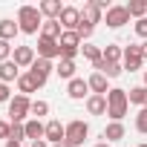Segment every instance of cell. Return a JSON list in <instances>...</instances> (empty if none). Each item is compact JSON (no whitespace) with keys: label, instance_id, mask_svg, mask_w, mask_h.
I'll return each mask as SVG.
<instances>
[{"label":"cell","instance_id":"obj_1","mask_svg":"<svg viewBox=\"0 0 147 147\" xmlns=\"http://www.w3.org/2000/svg\"><path fill=\"white\" fill-rule=\"evenodd\" d=\"M127 107H130V101H127V90L113 87V90L107 92V115H110L113 121H121V118L127 115Z\"/></svg>","mask_w":147,"mask_h":147},{"label":"cell","instance_id":"obj_2","mask_svg":"<svg viewBox=\"0 0 147 147\" xmlns=\"http://www.w3.org/2000/svg\"><path fill=\"white\" fill-rule=\"evenodd\" d=\"M40 18H43V15H40L38 6H20V12H18V26H20V32H23V35H35V32L43 26Z\"/></svg>","mask_w":147,"mask_h":147},{"label":"cell","instance_id":"obj_3","mask_svg":"<svg viewBox=\"0 0 147 147\" xmlns=\"http://www.w3.org/2000/svg\"><path fill=\"white\" fill-rule=\"evenodd\" d=\"M29 113H32V101H29V95H15L12 101H9V115H12V124H26L29 121Z\"/></svg>","mask_w":147,"mask_h":147},{"label":"cell","instance_id":"obj_4","mask_svg":"<svg viewBox=\"0 0 147 147\" xmlns=\"http://www.w3.org/2000/svg\"><path fill=\"white\" fill-rule=\"evenodd\" d=\"M58 43H61V58H66V61H75V55L81 52V35L78 32H63Z\"/></svg>","mask_w":147,"mask_h":147},{"label":"cell","instance_id":"obj_5","mask_svg":"<svg viewBox=\"0 0 147 147\" xmlns=\"http://www.w3.org/2000/svg\"><path fill=\"white\" fill-rule=\"evenodd\" d=\"M110 6L104 3V0H90V3H84V9H81V20L90 23V26H95V23H101V15Z\"/></svg>","mask_w":147,"mask_h":147},{"label":"cell","instance_id":"obj_6","mask_svg":"<svg viewBox=\"0 0 147 147\" xmlns=\"http://www.w3.org/2000/svg\"><path fill=\"white\" fill-rule=\"evenodd\" d=\"M87 136H90V124L87 121H81V118H75V121H69L66 124V141L69 144H84L87 141Z\"/></svg>","mask_w":147,"mask_h":147},{"label":"cell","instance_id":"obj_7","mask_svg":"<svg viewBox=\"0 0 147 147\" xmlns=\"http://www.w3.org/2000/svg\"><path fill=\"white\" fill-rule=\"evenodd\" d=\"M49 72H55V66H52V61H46V58H38V61L29 66V75H32L35 87H43V84H46Z\"/></svg>","mask_w":147,"mask_h":147},{"label":"cell","instance_id":"obj_8","mask_svg":"<svg viewBox=\"0 0 147 147\" xmlns=\"http://www.w3.org/2000/svg\"><path fill=\"white\" fill-rule=\"evenodd\" d=\"M104 20H107L110 29H121V26L130 20V12H127V6H110V9L104 12Z\"/></svg>","mask_w":147,"mask_h":147},{"label":"cell","instance_id":"obj_9","mask_svg":"<svg viewBox=\"0 0 147 147\" xmlns=\"http://www.w3.org/2000/svg\"><path fill=\"white\" fill-rule=\"evenodd\" d=\"M141 63H144V55H141V46L138 43H130L127 49H124V69H130V72H136V69H141Z\"/></svg>","mask_w":147,"mask_h":147},{"label":"cell","instance_id":"obj_10","mask_svg":"<svg viewBox=\"0 0 147 147\" xmlns=\"http://www.w3.org/2000/svg\"><path fill=\"white\" fill-rule=\"evenodd\" d=\"M61 26H63V32H75L78 26H81V9H75V6H63V12H61Z\"/></svg>","mask_w":147,"mask_h":147},{"label":"cell","instance_id":"obj_11","mask_svg":"<svg viewBox=\"0 0 147 147\" xmlns=\"http://www.w3.org/2000/svg\"><path fill=\"white\" fill-rule=\"evenodd\" d=\"M38 58H46V61L61 58V43L52 38H38Z\"/></svg>","mask_w":147,"mask_h":147},{"label":"cell","instance_id":"obj_12","mask_svg":"<svg viewBox=\"0 0 147 147\" xmlns=\"http://www.w3.org/2000/svg\"><path fill=\"white\" fill-rule=\"evenodd\" d=\"M12 61L23 69V66H32L38 58H35V49L32 46H15V52H12Z\"/></svg>","mask_w":147,"mask_h":147},{"label":"cell","instance_id":"obj_13","mask_svg":"<svg viewBox=\"0 0 147 147\" xmlns=\"http://www.w3.org/2000/svg\"><path fill=\"white\" fill-rule=\"evenodd\" d=\"M23 75L20 72V66L15 63V61H3L0 63V84H9V81H18Z\"/></svg>","mask_w":147,"mask_h":147},{"label":"cell","instance_id":"obj_14","mask_svg":"<svg viewBox=\"0 0 147 147\" xmlns=\"http://www.w3.org/2000/svg\"><path fill=\"white\" fill-rule=\"evenodd\" d=\"M43 138H46V141H52V144H61V141L66 138V127H63L61 121H49V124H46Z\"/></svg>","mask_w":147,"mask_h":147},{"label":"cell","instance_id":"obj_15","mask_svg":"<svg viewBox=\"0 0 147 147\" xmlns=\"http://www.w3.org/2000/svg\"><path fill=\"white\" fill-rule=\"evenodd\" d=\"M87 92H90V84H87L84 78H72V81L66 84V95H69V98H75V101H81Z\"/></svg>","mask_w":147,"mask_h":147},{"label":"cell","instance_id":"obj_16","mask_svg":"<svg viewBox=\"0 0 147 147\" xmlns=\"http://www.w3.org/2000/svg\"><path fill=\"white\" fill-rule=\"evenodd\" d=\"M87 113L90 115H107V95H90L87 98Z\"/></svg>","mask_w":147,"mask_h":147},{"label":"cell","instance_id":"obj_17","mask_svg":"<svg viewBox=\"0 0 147 147\" xmlns=\"http://www.w3.org/2000/svg\"><path fill=\"white\" fill-rule=\"evenodd\" d=\"M61 35H63V26H61V20H43V26H40V38L61 40Z\"/></svg>","mask_w":147,"mask_h":147},{"label":"cell","instance_id":"obj_18","mask_svg":"<svg viewBox=\"0 0 147 147\" xmlns=\"http://www.w3.org/2000/svg\"><path fill=\"white\" fill-rule=\"evenodd\" d=\"M38 9H40V15H46L49 20H58V18H61V12H63L61 0H43V3H40Z\"/></svg>","mask_w":147,"mask_h":147},{"label":"cell","instance_id":"obj_19","mask_svg":"<svg viewBox=\"0 0 147 147\" xmlns=\"http://www.w3.org/2000/svg\"><path fill=\"white\" fill-rule=\"evenodd\" d=\"M87 84H90L92 95H107V92H110V90H107V75H101V72H92Z\"/></svg>","mask_w":147,"mask_h":147},{"label":"cell","instance_id":"obj_20","mask_svg":"<svg viewBox=\"0 0 147 147\" xmlns=\"http://www.w3.org/2000/svg\"><path fill=\"white\" fill-rule=\"evenodd\" d=\"M55 72H58V78H63V81H72V78H75V61H66V58H61V61H58V66H55Z\"/></svg>","mask_w":147,"mask_h":147},{"label":"cell","instance_id":"obj_21","mask_svg":"<svg viewBox=\"0 0 147 147\" xmlns=\"http://www.w3.org/2000/svg\"><path fill=\"white\" fill-rule=\"evenodd\" d=\"M26 138H32V141H38V138H43V133H46V124H40L38 118H29L26 124Z\"/></svg>","mask_w":147,"mask_h":147},{"label":"cell","instance_id":"obj_22","mask_svg":"<svg viewBox=\"0 0 147 147\" xmlns=\"http://www.w3.org/2000/svg\"><path fill=\"white\" fill-rule=\"evenodd\" d=\"M104 138L113 144V141H121L124 138V124L121 121H113V124H107V130H104Z\"/></svg>","mask_w":147,"mask_h":147},{"label":"cell","instance_id":"obj_23","mask_svg":"<svg viewBox=\"0 0 147 147\" xmlns=\"http://www.w3.org/2000/svg\"><path fill=\"white\" fill-rule=\"evenodd\" d=\"M18 32H20V26L15 20H0V40H12Z\"/></svg>","mask_w":147,"mask_h":147},{"label":"cell","instance_id":"obj_24","mask_svg":"<svg viewBox=\"0 0 147 147\" xmlns=\"http://www.w3.org/2000/svg\"><path fill=\"white\" fill-rule=\"evenodd\" d=\"M81 52H84V58H87V61H92V66L104 61V52H101L98 46H92V43H84V46H81Z\"/></svg>","mask_w":147,"mask_h":147},{"label":"cell","instance_id":"obj_25","mask_svg":"<svg viewBox=\"0 0 147 147\" xmlns=\"http://www.w3.org/2000/svg\"><path fill=\"white\" fill-rule=\"evenodd\" d=\"M127 12H130V18H147V0H133V3L127 6Z\"/></svg>","mask_w":147,"mask_h":147},{"label":"cell","instance_id":"obj_26","mask_svg":"<svg viewBox=\"0 0 147 147\" xmlns=\"http://www.w3.org/2000/svg\"><path fill=\"white\" fill-rule=\"evenodd\" d=\"M18 90H20V95H29V92H35L38 87H35V81H32V75L29 72H23V75L18 78Z\"/></svg>","mask_w":147,"mask_h":147},{"label":"cell","instance_id":"obj_27","mask_svg":"<svg viewBox=\"0 0 147 147\" xmlns=\"http://www.w3.org/2000/svg\"><path fill=\"white\" fill-rule=\"evenodd\" d=\"M121 58H124L121 46H115V43H107V49H104V61H107V63H118Z\"/></svg>","mask_w":147,"mask_h":147},{"label":"cell","instance_id":"obj_28","mask_svg":"<svg viewBox=\"0 0 147 147\" xmlns=\"http://www.w3.org/2000/svg\"><path fill=\"white\" fill-rule=\"evenodd\" d=\"M127 101H130V104H141V107H144V101H147V87H133V90L127 92Z\"/></svg>","mask_w":147,"mask_h":147},{"label":"cell","instance_id":"obj_29","mask_svg":"<svg viewBox=\"0 0 147 147\" xmlns=\"http://www.w3.org/2000/svg\"><path fill=\"white\" fill-rule=\"evenodd\" d=\"M46 113H49V104H46V101H32V113H29L32 118L40 121V115H46Z\"/></svg>","mask_w":147,"mask_h":147},{"label":"cell","instance_id":"obj_30","mask_svg":"<svg viewBox=\"0 0 147 147\" xmlns=\"http://www.w3.org/2000/svg\"><path fill=\"white\" fill-rule=\"evenodd\" d=\"M136 130L147 136V107H141V110H138V115H136Z\"/></svg>","mask_w":147,"mask_h":147},{"label":"cell","instance_id":"obj_31","mask_svg":"<svg viewBox=\"0 0 147 147\" xmlns=\"http://www.w3.org/2000/svg\"><path fill=\"white\" fill-rule=\"evenodd\" d=\"M23 138H26V127H23V124H12V136H9V141H18V144H20Z\"/></svg>","mask_w":147,"mask_h":147},{"label":"cell","instance_id":"obj_32","mask_svg":"<svg viewBox=\"0 0 147 147\" xmlns=\"http://www.w3.org/2000/svg\"><path fill=\"white\" fill-rule=\"evenodd\" d=\"M121 72H124V66H121V63H107V69L101 72V75H107V78H118Z\"/></svg>","mask_w":147,"mask_h":147},{"label":"cell","instance_id":"obj_33","mask_svg":"<svg viewBox=\"0 0 147 147\" xmlns=\"http://www.w3.org/2000/svg\"><path fill=\"white\" fill-rule=\"evenodd\" d=\"M3 61H12V43L9 40H0V63Z\"/></svg>","mask_w":147,"mask_h":147},{"label":"cell","instance_id":"obj_34","mask_svg":"<svg viewBox=\"0 0 147 147\" xmlns=\"http://www.w3.org/2000/svg\"><path fill=\"white\" fill-rule=\"evenodd\" d=\"M136 35L147 40V18H141V20H136Z\"/></svg>","mask_w":147,"mask_h":147},{"label":"cell","instance_id":"obj_35","mask_svg":"<svg viewBox=\"0 0 147 147\" xmlns=\"http://www.w3.org/2000/svg\"><path fill=\"white\" fill-rule=\"evenodd\" d=\"M12 101V90H9V84H0V104H9Z\"/></svg>","mask_w":147,"mask_h":147},{"label":"cell","instance_id":"obj_36","mask_svg":"<svg viewBox=\"0 0 147 147\" xmlns=\"http://www.w3.org/2000/svg\"><path fill=\"white\" fill-rule=\"evenodd\" d=\"M92 29H95V26H90V23H84V20H81V26H78L75 32H78V35H81V40H84V38H90V35H92Z\"/></svg>","mask_w":147,"mask_h":147},{"label":"cell","instance_id":"obj_37","mask_svg":"<svg viewBox=\"0 0 147 147\" xmlns=\"http://www.w3.org/2000/svg\"><path fill=\"white\" fill-rule=\"evenodd\" d=\"M9 136H12V124L0 121V138H6V141H9Z\"/></svg>","mask_w":147,"mask_h":147},{"label":"cell","instance_id":"obj_38","mask_svg":"<svg viewBox=\"0 0 147 147\" xmlns=\"http://www.w3.org/2000/svg\"><path fill=\"white\" fill-rule=\"evenodd\" d=\"M32 147H49V144H46V138H38V141H32Z\"/></svg>","mask_w":147,"mask_h":147},{"label":"cell","instance_id":"obj_39","mask_svg":"<svg viewBox=\"0 0 147 147\" xmlns=\"http://www.w3.org/2000/svg\"><path fill=\"white\" fill-rule=\"evenodd\" d=\"M55 147H75V144H69V141L63 138V141H61V144H55Z\"/></svg>","mask_w":147,"mask_h":147},{"label":"cell","instance_id":"obj_40","mask_svg":"<svg viewBox=\"0 0 147 147\" xmlns=\"http://www.w3.org/2000/svg\"><path fill=\"white\" fill-rule=\"evenodd\" d=\"M141 55H144V61H147V40L141 43Z\"/></svg>","mask_w":147,"mask_h":147},{"label":"cell","instance_id":"obj_41","mask_svg":"<svg viewBox=\"0 0 147 147\" xmlns=\"http://www.w3.org/2000/svg\"><path fill=\"white\" fill-rule=\"evenodd\" d=\"M95 147H113V144H110V141H101V144H95Z\"/></svg>","mask_w":147,"mask_h":147},{"label":"cell","instance_id":"obj_42","mask_svg":"<svg viewBox=\"0 0 147 147\" xmlns=\"http://www.w3.org/2000/svg\"><path fill=\"white\" fill-rule=\"evenodd\" d=\"M6 147H20V144L18 141H6Z\"/></svg>","mask_w":147,"mask_h":147},{"label":"cell","instance_id":"obj_43","mask_svg":"<svg viewBox=\"0 0 147 147\" xmlns=\"http://www.w3.org/2000/svg\"><path fill=\"white\" fill-rule=\"evenodd\" d=\"M144 87H147V72H144Z\"/></svg>","mask_w":147,"mask_h":147},{"label":"cell","instance_id":"obj_44","mask_svg":"<svg viewBox=\"0 0 147 147\" xmlns=\"http://www.w3.org/2000/svg\"><path fill=\"white\" fill-rule=\"evenodd\" d=\"M138 147H147V144H138Z\"/></svg>","mask_w":147,"mask_h":147},{"label":"cell","instance_id":"obj_45","mask_svg":"<svg viewBox=\"0 0 147 147\" xmlns=\"http://www.w3.org/2000/svg\"><path fill=\"white\" fill-rule=\"evenodd\" d=\"M144 107H147V101H144Z\"/></svg>","mask_w":147,"mask_h":147}]
</instances>
